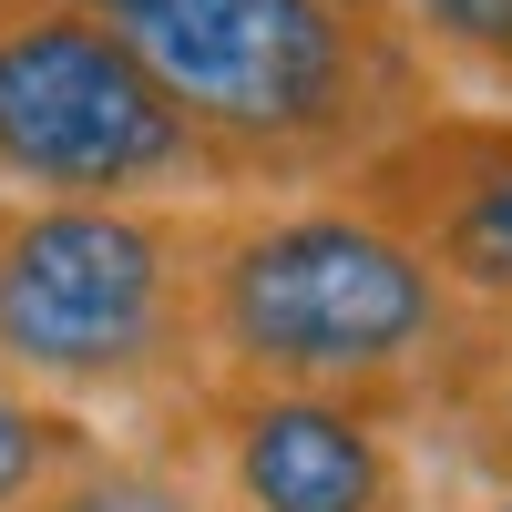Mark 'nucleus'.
Instances as JSON below:
<instances>
[{"mask_svg": "<svg viewBox=\"0 0 512 512\" xmlns=\"http://www.w3.org/2000/svg\"><path fill=\"white\" fill-rule=\"evenodd\" d=\"M103 420L72 410L52 390H21V379H0V512H41L62 482H82L103 461Z\"/></svg>", "mask_w": 512, "mask_h": 512, "instance_id": "obj_7", "label": "nucleus"}, {"mask_svg": "<svg viewBox=\"0 0 512 512\" xmlns=\"http://www.w3.org/2000/svg\"><path fill=\"white\" fill-rule=\"evenodd\" d=\"M195 338L216 379L338 390L369 410H441L472 369L482 318L349 195L205 205L195 226Z\"/></svg>", "mask_w": 512, "mask_h": 512, "instance_id": "obj_1", "label": "nucleus"}, {"mask_svg": "<svg viewBox=\"0 0 512 512\" xmlns=\"http://www.w3.org/2000/svg\"><path fill=\"white\" fill-rule=\"evenodd\" d=\"M0 205H11V185H0Z\"/></svg>", "mask_w": 512, "mask_h": 512, "instance_id": "obj_14", "label": "nucleus"}, {"mask_svg": "<svg viewBox=\"0 0 512 512\" xmlns=\"http://www.w3.org/2000/svg\"><path fill=\"white\" fill-rule=\"evenodd\" d=\"M134 52L175 93L205 195H328L349 164L431 113V52L338 0H154Z\"/></svg>", "mask_w": 512, "mask_h": 512, "instance_id": "obj_2", "label": "nucleus"}, {"mask_svg": "<svg viewBox=\"0 0 512 512\" xmlns=\"http://www.w3.org/2000/svg\"><path fill=\"white\" fill-rule=\"evenodd\" d=\"M328 195H349L390 236H410L461 308L512 338V113L431 103L400 134H379Z\"/></svg>", "mask_w": 512, "mask_h": 512, "instance_id": "obj_5", "label": "nucleus"}, {"mask_svg": "<svg viewBox=\"0 0 512 512\" xmlns=\"http://www.w3.org/2000/svg\"><path fill=\"white\" fill-rule=\"evenodd\" d=\"M41 512H205L195 482L175 472V461H134V451H103L82 482H62Z\"/></svg>", "mask_w": 512, "mask_h": 512, "instance_id": "obj_9", "label": "nucleus"}, {"mask_svg": "<svg viewBox=\"0 0 512 512\" xmlns=\"http://www.w3.org/2000/svg\"><path fill=\"white\" fill-rule=\"evenodd\" d=\"M338 11H359V21H400V0H338Z\"/></svg>", "mask_w": 512, "mask_h": 512, "instance_id": "obj_12", "label": "nucleus"}, {"mask_svg": "<svg viewBox=\"0 0 512 512\" xmlns=\"http://www.w3.org/2000/svg\"><path fill=\"white\" fill-rule=\"evenodd\" d=\"M0 11H11V0H0Z\"/></svg>", "mask_w": 512, "mask_h": 512, "instance_id": "obj_15", "label": "nucleus"}, {"mask_svg": "<svg viewBox=\"0 0 512 512\" xmlns=\"http://www.w3.org/2000/svg\"><path fill=\"white\" fill-rule=\"evenodd\" d=\"M185 420L216 451L226 512H410L400 420L338 390H277V379H195Z\"/></svg>", "mask_w": 512, "mask_h": 512, "instance_id": "obj_6", "label": "nucleus"}, {"mask_svg": "<svg viewBox=\"0 0 512 512\" xmlns=\"http://www.w3.org/2000/svg\"><path fill=\"white\" fill-rule=\"evenodd\" d=\"M72 11H103V21H144L154 0H72Z\"/></svg>", "mask_w": 512, "mask_h": 512, "instance_id": "obj_11", "label": "nucleus"}, {"mask_svg": "<svg viewBox=\"0 0 512 512\" xmlns=\"http://www.w3.org/2000/svg\"><path fill=\"white\" fill-rule=\"evenodd\" d=\"M400 31L420 41L431 62H461V72H512V0H400Z\"/></svg>", "mask_w": 512, "mask_h": 512, "instance_id": "obj_8", "label": "nucleus"}, {"mask_svg": "<svg viewBox=\"0 0 512 512\" xmlns=\"http://www.w3.org/2000/svg\"><path fill=\"white\" fill-rule=\"evenodd\" d=\"M482 512H512V482H502V492H492V502H482Z\"/></svg>", "mask_w": 512, "mask_h": 512, "instance_id": "obj_13", "label": "nucleus"}, {"mask_svg": "<svg viewBox=\"0 0 512 512\" xmlns=\"http://www.w3.org/2000/svg\"><path fill=\"white\" fill-rule=\"evenodd\" d=\"M0 185L175 205L205 195V164L123 21L72 0H11L0 11Z\"/></svg>", "mask_w": 512, "mask_h": 512, "instance_id": "obj_4", "label": "nucleus"}, {"mask_svg": "<svg viewBox=\"0 0 512 512\" xmlns=\"http://www.w3.org/2000/svg\"><path fill=\"white\" fill-rule=\"evenodd\" d=\"M195 226L205 205L11 195L0 205V379L93 400H195Z\"/></svg>", "mask_w": 512, "mask_h": 512, "instance_id": "obj_3", "label": "nucleus"}, {"mask_svg": "<svg viewBox=\"0 0 512 512\" xmlns=\"http://www.w3.org/2000/svg\"><path fill=\"white\" fill-rule=\"evenodd\" d=\"M441 410L472 431V451L512 482V338H502V328H482V349H472V369L451 379V400H441Z\"/></svg>", "mask_w": 512, "mask_h": 512, "instance_id": "obj_10", "label": "nucleus"}]
</instances>
